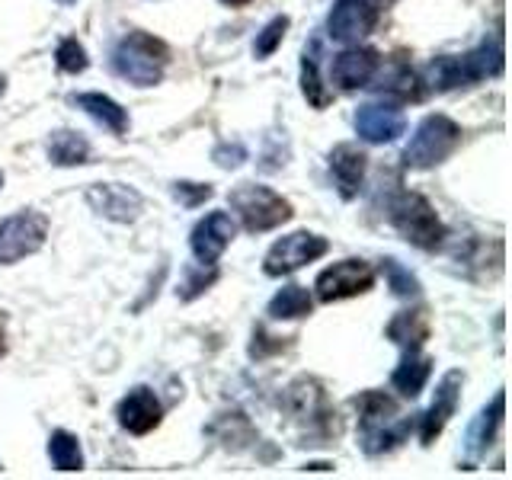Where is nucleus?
I'll return each mask as SVG.
<instances>
[{
	"label": "nucleus",
	"mask_w": 512,
	"mask_h": 480,
	"mask_svg": "<svg viewBox=\"0 0 512 480\" xmlns=\"http://www.w3.org/2000/svg\"><path fill=\"white\" fill-rule=\"evenodd\" d=\"M432 333V314L429 308H410V311H400L391 317L388 330H384V336H388L391 343H397L400 349H423L426 340Z\"/></svg>",
	"instance_id": "aec40b11"
},
{
	"label": "nucleus",
	"mask_w": 512,
	"mask_h": 480,
	"mask_svg": "<svg viewBox=\"0 0 512 480\" xmlns=\"http://www.w3.org/2000/svg\"><path fill=\"white\" fill-rule=\"evenodd\" d=\"M173 196L180 199V205H186V208H199V205H205L208 199L215 196V189L208 186V183H189V180H180V183H173Z\"/></svg>",
	"instance_id": "f704fd0d"
},
{
	"label": "nucleus",
	"mask_w": 512,
	"mask_h": 480,
	"mask_svg": "<svg viewBox=\"0 0 512 480\" xmlns=\"http://www.w3.org/2000/svg\"><path fill=\"white\" fill-rule=\"evenodd\" d=\"M503 416H506V394L496 391L490 404L474 416V423L464 436V471H474L480 461L487 458L490 445L500 436V426H503Z\"/></svg>",
	"instance_id": "9d476101"
},
{
	"label": "nucleus",
	"mask_w": 512,
	"mask_h": 480,
	"mask_svg": "<svg viewBox=\"0 0 512 480\" xmlns=\"http://www.w3.org/2000/svg\"><path fill=\"white\" fill-rule=\"evenodd\" d=\"M314 311V298H311V292L304 285H285V288H279L276 295H272V301H269V308H266V314L272 317V320H301V317H308Z\"/></svg>",
	"instance_id": "393cba45"
},
{
	"label": "nucleus",
	"mask_w": 512,
	"mask_h": 480,
	"mask_svg": "<svg viewBox=\"0 0 512 480\" xmlns=\"http://www.w3.org/2000/svg\"><path fill=\"white\" fill-rule=\"evenodd\" d=\"M432 362L429 356H423L420 349H404V359H400V365L394 368V375H391V388L397 394H404V397H420L423 388H426V381L432 375Z\"/></svg>",
	"instance_id": "412c9836"
},
{
	"label": "nucleus",
	"mask_w": 512,
	"mask_h": 480,
	"mask_svg": "<svg viewBox=\"0 0 512 480\" xmlns=\"http://www.w3.org/2000/svg\"><path fill=\"white\" fill-rule=\"evenodd\" d=\"M48 458L58 471H84V452H80V439L68 429H55L48 439Z\"/></svg>",
	"instance_id": "bb28decb"
},
{
	"label": "nucleus",
	"mask_w": 512,
	"mask_h": 480,
	"mask_svg": "<svg viewBox=\"0 0 512 480\" xmlns=\"http://www.w3.org/2000/svg\"><path fill=\"white\" fill-rule=\"evenodd\" d=\"M7 356V317L0 311V359Z\"/></svg>",
	"instance_id": "e433bc0d"
},
{
	"label": "nucleus",
	"mask_w": 512,
	"mask_h": 480,
	"mask_svg": "<svg viewBox=\"0 0 512 480\" xmlns=\"http://www.w3.org/2000/svg\"><path fill=\"white\" fill-rule=\"evenodd\" d=\"M327 250H330L327 237L311 234V231H295V234H288L269 247L266 260H263V272L272 279L292 276V272H298L301 266H308V263L320 260V256H327Z\"/></svg>",
	"instance_id": "0eeeda50"
},
{
	"label": "nucleus",
	"mask_w": 512,
	"mask_h": 480,
	"mask_svg": "<svg viewBox=\"0 0 512 480\" xmlns=\"http://www.w3.org/2000/svg\"><path fill=\"white\" fill-rule=\"evenodd\" d=\"M116 416L125 432H132V436H148V432H154L160 426V420H164V407H160V400L151 388H135L119 400Z\"/></svg>",
	"instance_id": "2eb2a0df"
},
{
	"label": "nucleus",
	"mask_w": 512,
	"mask_h": 480,
	"mask_svg": "<svg viewBox=\"0 0 512 480\" xmlns=\"http://www.w3.org/2000/svg\"><path fill=\"white\" fill-rule=\"evenodd\" d=\"M461 144V125L455 119L442 116H426L416 132L410 138V144L404 148V167L407 170H429V167H439L442 160H448Z\"/></svg>",
	"instance_id": "20e7f679"
},
{
	"label": "nucleus",
	"mask_w": 512,
	"mask_h": 480,
	"mask_svg": "<svg viewBox=\"0 0 512 480\" xmlns=\"http://www.w3.org/2000/svg\"><path fill=\"white\" fill-rule=\"evenodd\" d=\"M48 215L36 208H23L10 218L0 221V266H13L26 256L39 253L48 240Z\"/></svg>",
	"instance_id": "423d86ee"
},
{
	"label": "nucleus",
	"mask_w": 512,
	"mask_h": 480,
	"mask_svg": "<svg viewBox=\"0 0 512 480\" xmlns=\"http://www.w3.org/2000/svg\"><path fill=\"white\" fill-rule=\"evenodd\" d=\"M218 282V269L215 266H199V269H189L186 272V282L176 288V295H180L183 301H196L202 292H208V288H212Z\"/></svg>",
	"instance_id": "2f4dec72"
},
{
	"label": "nucleus",
	"mask_w": 512,
	"mask_h": 480,
	"mask_svg": "<svg viewBox=\"0 0 512 480\" xmlns=\"http://www.w3.org/2000/svg\"><path fill=\"white\" fill-rule=\"evenodd\" d=\"M288 26H292V20H288V16H276V20H269L263 26L260 36H256V42H253V55L260 58V61L269 58V55H276V48L282 45Z\"/></svg>",
	"instance_id": "7c9ffc66"
},
{
	"label": "nucleus",
	"mask_w": 512,
	"mask_h": 480,
	"mask_svg": "<svg viewBox=\"0 0 512 480\" xmlns=\"http://www.w3.org/2000/svg\"><path fill=\"white\" fill-rule=\"evenodd\" d=\"M234 234H237V224L228 212H208L189 234L192 256L205 266H215L221 260V253L231 247Z\"/></svg>",
	"instance_id": "f8f14e48"
},
{
	"label": "nucleus",
	"mask_w": 512,
	"mask_h": 480,
	"mask_svg": "<svg viewBox=\"0 0 512 480\" xmlns=\"http://www.w3.org/2000/svg\"><path fill=\"white\" fill-rule=\"evenodd\" d=\"M455 61H458V71H461L464 87L477 84V80H487V77H500L503 74V36L496 32V36L480 42L474 52L461 55Z\"/></svg>",
	"instance_id": "6ab92c4d"
},
{
	"label": "nucleus",
	"mask_w": 512,
	"mask_h": 480,
	"mask_svg": "<svg viewBox=\"0 0 512 480\" xmlns=\"http://www.w3.org/2000/svg\"><path fill=\"white\" fill-rule=\"evenodd\" d=\"M352 404L359 410V423H381V420H394L397 416V400L388 397L384 391H362Z\"/></svg>",
	"instance_id": "c85d7f7f"
},
{
	"label": "nucleus",
	"mask_w": 512,
	"mask_h": 480,
	"mask_svg": "<svg viewBox=\"0 0 512 480\" xmlns=\"http://www.w3.org/2000/svg\"><path fill=\"white\" fill-rule=\"evenodd\" d=\"M87 205L100 218H109L116 224H132L144 212L141 192L132 189V186H125V183H93L87 189Z\"/></svg>",
	"instance_id": "9b49d317"
},
{
	"label": "nucleus",
	"mask_w": 512,
	"mask_h": 480,
	"mask_svg": "<svg viewBox=\"0 0 512 480\" xmlns=\"http://www.w3.org/2000/svg\"><path fill=\"white\" fill-rule=\"evenodd\" d=\"M288 346H292L288 336H269L263 327H256L253 330V343H250V356L260 362V359H269V356H279V352H285Z\"/></svg>",
	"instance_id": "72a5a7b5"
},
{
	"label": "nucleus",
	"mask_w": 512,
	"mask_h": 480,
	"mask_svg": "<svg viewBox=\"0 0 512 480\" xmlns=\"http://www.w3.org/2000/svg\"><path fill=\"white\" fill-rule=\"evenodd\" d=\"M170 64L167 42L154 39L151 32H128L112 52V68L135 87H157Z\"/></svg>",
	"instance_id": "f257e3e1"
},
{
	"label": "nucleus",
	"mask_w": 512,
	"mask_h": 480,
	"mask_svg": "<svg viewBox=\"0 0 512 480\" xmlns=\"http://www.w3.org/2000/svg\"><path fill=\"white\" fill-rule=\"evenodd\" d=\"M282 407H285V413L292 416L298 426L308 429L311 436H317V439L340 436V416H336L327 391L320 388V381H314V378H295L285 388Z\"/></svg>",
	"instance_id": "f03ea898"
},
{
	"label": "nucleus",
	"mask_w": 512,
	"mask_h": 480,
	"mask_svg": "<svg viewBox=\"0 0 512 480\" xmlns=\"http://www.w3.org/2000/svg\"><path fill=\"white\" fill-rule=\"evenodd\" d=\"M61 4H77V0H61Z\"/></svg>",
	"instance_id": "58836bf2"
},
{
	"label": "nucleus",
	"mask_w": 512,
	"mask_h": 480,
	"mask_svg": "<svg viewBox=\"0 0 512 480\" xmlns=\"http://www.w3.org/2000/svg\"><path fill=\"white\" fill-rule=\"evenodd\" d=\"M0 186H4V173H0Z\"/></svg>",
	"instance_id": "ea45409f"
},
{
	"label": "nucleus",
	"mask_w": 512,
	"mask_h": 480,
	"mask_svg": "<svg viewBox=\"0 0 512 480\" xmlns=\"http://www.w3.org/2000/svg\"><path fill=\"white\" fill-rule=\"evenodd\" d=\"M365 170H368V157H365V151L356 148V144H336V148L330 151L333 183H336V189H340V196L346 202L359 196Z\"/></svg>",
	"instance_id": "a211bd4d"
},
{
	"label": "nucleus",
	"mask_w": 512,
	"mask_h": 480,
	"mask_svg": "<svg viewBox=\"0 0 512 480\" xmlns=\"http://www.w3.org/2000/svg\"><path fill=\"white\" fill-rule=\"evenodd\" d=\"M71 106L84 109L90 119L106 125L116 138H122L128 132V112L116 100H112V96H106V93H74Z\"/></svg>",
	"instance_id": "4be33fe9"
},
{
	"label": "nucleus",
	"mask_w": 512,
	"mask_h": 480,
	"mask_svg": "<svg viewBox=\"0 0 512 480\" xmlns=\"http://www.w3.org/2000/svg\"><path fill=\"white\" fill-rule=\"evenodd\" d=\"M381 20V7L375 0H336L327 16V32L333 42L356 45L365 36H372Z\"/></svg>",
	"instance_id": "1a4fd4ad"
},
{
	"label": "nucleus",
	"mask_w": 512,
	"mask_h": 480,
	"mask_svg": "<svg viewBox=\"0 0 512 480\" xmlns=\"http://www.w3.org/2000/svg\"><path fill=\"white\" fill-rule=\"evenodd\" d=\"M301 93L314 109H327L333 103V93L320 84V74H317V42L311 48H304V55H301Z\"/></svg>",
	"instance_id": "cd10ccee"
},
{
	"label": "nucleus",
	"mask_w": 512,
	"mask_h": 480,
	"mask_svg": "<svg viewBox=\"0 0 512 480\" xmlns=\"http://www.w3.org/2000/svg\"><path fill=\"white\" fill-rule=\"evenodd\" d=\"M378 68H381V55L375 48H346V52L333 58L330 77L340 90H359L372 84Z\"/></svg>",
	"instance_id": "dca6fc26"
},
{
	"label": "nucleus",
	"mask_w": 512,
	"mask_h": 480,
	"mask_svg": "<svg viewBox=\"0 0 512 480\" xmlns=\"http://www.w3.org/2000/svg\"><path fill=\"white\" fill-rule=\"evenodd\" d=\"M391 224L407 244L420 250H439L448 237L436 208H432V202L420 196V192H400L391 202Z\"/></svg>",
	"instance_id": "7ed1b4c3"
},
{
	"label": "nucleus",
	"mask_w": 512,
	"mask_h": 480,
	"mask_svg": "<svg viewBox=\"0 0 512 480\" xmlns=\"http://www.w3.org/2000/svg\"><path fill=\"white\" fill-rule=\"evenodd\" d=\"M381 272H384V279H388V285H391V292L397 295V298H416L420 295V282H416V276L410 269H404L397 260H381Z\"/></svg>",
	"instance_id": "c756f323"
},
{
	"label": "nucleus",
	"mask_w": 512,
	"mask_h": 480,
	"mask_svg": "<svg viewBox=\"0 0 512 480\" xmlns=\"http://www.w3.org/2000/svg\"><path fill=\"white\" fill-rule=\"evenodd\" d=\"M461 384H464V375L461 372H445L439 388H436V397H432V407L420 416V439L423 445H432L442 429L448 426V420L455 416L458 404H461Z\"/></svg>",
	"instance_id": "ddd939ff"
},
{
	"label": "nucleus",
	"mask_w": 512,
	"mask_h": 480,
	"mask_svg": "<svg viewBox=\"0 0 512 480\" xmlns=\"http://www.w3.org/2000/svg\"><path fill=\"white\" fill-rule=\"evenodd\" d=\"M55 58H58V71H64V74H84L87 64H90L87 61V48L80 45L74 36L71 39H61Z\"/></svg>",
	"instance_id": "473e14b6"
},
{
	"label": "nucleus",
	"mask_w": 512,
	"mask_h": 480,
	"mask_svg": "<svg viewBox=\"0 0 512 480\" xmlns=\"http://www.w3.org/2000/svg\"><path fill=\"white\" fill-rule=\"evenodd\" d=\"M221 4H224V7H247L250 0H221Z\"/></svg>",
	"instance_id": "4c0bfd02"
},
{
	"label": "nucleus",
	"mask_w": 512,
	"mask_h": 480,
	"mask_svg": "<svg viewBox=\"0 0 512 480\" xmlns=\"http://www.w3.org/2000/svg\"><path fill=\"white\" fill-rule=\"evenodd\" d=\"M413 426L407 420H381V423H359V445L365 455H384L391 452V448H397L400 442L407 439V432Z\"/></svg>",
	"instance_id": "5701e85b"
},
{
	"label": "nucleus",
	"mask_w": 512,
	"mask_h": 480,
	"mask_svg": "<svg viewBox=\"0 0 512 480\" xmlns=\"http://www.w3.org/2000/svg\"><path fill=\"white\" fill-rule=\"evenodd\" d=\"M378 93L397 96V100H420L423 96V80L404 61H394L388 71L378 77Z\"/></svg>",
	"instance_id": "a878e982"
},
{
	"label": "nucleus",
	"mask_w": 512,
	"mask_h": 480,
	"mask_svg": "<svg viewBox=\"0 0 512 480\" xmlns=\"http://www.w3.org/2000/svg\"><path fill=\"white\" fill-rule=\"evenodd\" d=\"M375 288V269L368 266L365 260H343V263H333L330 269H324L314 282V292L324 304L333 301H346V298H356L365 295Z\"/></svg>",
	"instance_id": "6e6552de"
},
{
	"label": "nucleus",
	"mask_w": 512,
	"mask_h": 480,
	"mask_svg": "<svg viewBox=\"0 0 512 480\" xmlns=\"http://www.w3.org/2000/svg\"><path fill=\"white\" fill-rule=\"evenodd\" d=\"M455 260L461 263V276L471 282H490L503 272V244L500 240H471L464 244Z\"/></svg>",
	"instance_id": "f3484780"
},
{
	"label": "nucleus",
	"mask_w": 512,
	"mask_h": 480,
	"mask_svg": "<svg viewBox=\"0 0 512 480\" xmlns=\"http://www.w3.org/2000/svg\"><path fill=\"white\" fill-rule=\"evenodd\" d=\"M212 160L224 170H234V167H240L247 160V148L240 141H221L218 148L212 151Z\"/></svg>",
	"instance_id": "c9c22d12"
},
{
	"label": "nucleus",
	"mask_w": 512,
	"mask_h": 480,
	"mask_svg": "<svg viewBox=\"0 0 512 480\" xmlns=\"http://www.w3.org/2000/svg\"><path fill=\"white\" fill-rule=\"evenodd\" d=\"M356 135L368 144H391L407 132V116L397 106H381V103H365L356 109Z\"/></svg>",
	"instance_id": "4468645a"
},
{
	"label": "nucleus",
	"mask_w": 512,
	"mask_h": 480,
	"mask_svg": "<svg viewBox=\"0 0 512 480\" xmlns=\"http://www.w3.org/2000/svg\"><path fill=\"white\" fill-rule=\"evenodd\" d=\"M231 208L244 221V228L250 234H263L279 228V224L292 221V202L282 199L276 189L269 186H256V183H240L231 192Z\"/></svg>",
	"instance_id": "39448f33"
},
{
	"label": "nucleus",
	"mask_w": 512,
	"mask_h": 480,
	"mask_svg": "<svg viewBox=\"0 0 512 480\" xmlns=\"http://www.w3.org/2000/svg\"><path fill=\"white\" fill-rule=\"evenodd\" d=\"M48 160L55 167H80L90 164V141L84 135L71 132V128H58L48 138Z\"/></svg>",
	"instance_id": "b1692460"
}]
</instances>
